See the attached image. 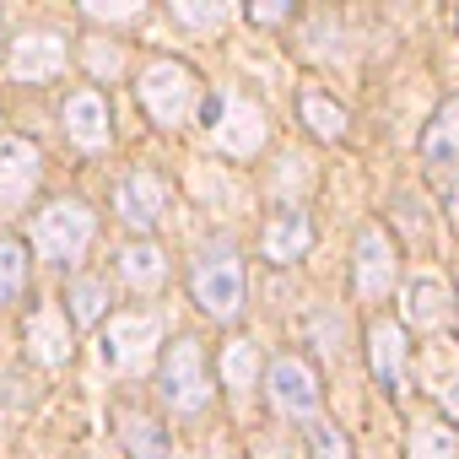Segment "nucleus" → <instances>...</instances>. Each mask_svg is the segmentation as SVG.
Listing matches in <instances>:
<instances>
[{"mask_svg": "<svg viewBox=\"0 0 459 459\" xmlns=\"http://www.w3.org/2000/svg\"><path fill=\"white\" fill-rule=\"evenodd\" d=\"M189 298L216 325H233L244 314V260H238L233 244H205L195 255V265H189Z\"/></svg>", "mask_w": 459, "mask_h": 459, "instance_id": "nucleus-1", "label": "nucleus"}, {"mask_svg": "<svg viewBox=\"0 0 459 459\" xmlns=\"http://www.w3.org/2000/svg\"><path fill=\"white\" fill-rule=\"evenodd\" d=\"M28 238H33V249L49 260V265H76L87 249H92V238H98V221H92V205H82V200H49L39 216H33V227H28Z\"/></svg>", "mask_w": 459, "mask_h": 459, "instance_id": "nucleus-2", "label": "nucleus"}, {"mask_svg": "<svg viewBox=\"0 0 459 459\" xmlns=\"http://www.w3.org/2000/svg\"><path fill=\"white\" fill-rule=\"evenodd\" d=\"M195 71L189 65H178V60H152L146 71H141V108L152 114V125H162V130H178L184 119H189V108H195Z\"/></svg>", "mask_w": 459, "mask_h": 459, "instance_id": "nucleus-3", "label": "nucleus"}, {"mask_svg": "<svg viewBox=\"0 0 459 459\" xmlns=\"http://www.w3.org/2000/svg\"><path fill=\"white\" fill-rule=\"evenodd\" d=\"M157 389H162V400H168L178 416L205 411V400H211V373H205V351H200V341L178 335V341L168 346L162 373H157Z\"/></svg>", "mask_w": 459, "mask_h": 459, "instance_id": "nucleus-4", "label": "nucleus"}, {"mask_svg": "<svg viewBox=\"0 0 459 459\" xmlns=\"http://www.w3.org/2000/svg\"><path fill=\"white\" fill-rule=\"evenodd\" d=\"M265 389H271V405L281 416H292V421H314L319 416V373H314V362H303L292 351L276 357L271 373H265Z\"/></svg>", "mask_w": 459, "mask_h": 459, "instance_id": "nucleus-5", "label": "nucleus"}, {"mask_svg": "<svg viewBox=\"0 0 459 459\" xmlns=\"http://www.w3.org/2000/svg\"><path fill=\"white\" fill-rule=\"evenodd\" d=\"M44 173V146L22 135H0V211H22L39 189Z\"/></svg>", "mask_w": 459, "mask_h": 459, "instance_id": "nucleus-6", "label": "nucleus"}, {"mask_svg": "<svg viewBox=\"0 0 459 459\" xmlns=\"http://www.w3.org/2000/svg\"><path fill=\"white\" fill-rule=\"evenodd\" d=\"M114 205H119V221L135 227V233H152L168 211V184L152 173V168H130L119 184H114Z\"/></svg>", "mask_w": 459, "mask_h": 459, "instance_id": "nucleus-7", "label": "nucleus"}, {"mask_svg": "<svg viewBox=\"0 0 459 459\" xmlns=\"http://www.w3.org/2000/svg\"><path fill=\"white\" fill-rule=\"evenodd\" d=\"M351 287H357V298H368V303L389 298V287H394V244H389L384 227H362V238H357V265H351Z\"/></svg>", "mask_w": 459, "mask_h": 459, "instance_id": "nucleus-8", "label": "nucleus"}, {"mask_svg": "<svg viewBox=\"0 0 459 459\" xmlns=\"http://www.w3.org/2000/svg\"><path fill=\"white\" fill-rule=\"evenodd\" d=\"M368 368L384 394H405V325L400 319L368 325Z\"/></svg>", "mask_w": 459, "mask_h": 459, "instance_id": "nucleus-9", "label": "nucleus"}, {"mask_svg": "<svg viewBox=\"0 0 459 459\" xmlns=\"http://www.w3.org/2000/svg\"><path fill=\"white\" fill-rule=\"evenodd\" d=\"M308 249H314V221H308V211H276V216L265 221L260 255H265L271 265H298Z\"/></svg>", "mask_w": 459, "mask_h": 459, "instance_id": "nucleus-10", "label": "nucleus"}, {"mask_svg": "<svg viewBox=\"0 0 459 459\" xmlns=\"http://www.w3.org/2000/svg\"><path fill=\"white\" fill-rule=\"evenodd\" d=\"M65 130H71V141L82 152H103L108 146V103H103V92H92V87L71 92L65 98Z\"/></svg>", "mask_w": 459, "mask_h": 459, "instance_id": "nucleus-11", "label": "nucleus"}, {"mask_svg": "<svg viewBox=\"0 0 459 459\" xmlns=\"http://www.w3.org/2000/svg\"><path fill=\"white\" fill-rule=\"evenodd\" d=\"M421 162L427 168H454L459 162V92L437 103V114L421 130Z\"/></svg>", "mask_w": 459, "mask_h": 459, "instance_id": "nucleus-12", "label": "nucleus"}, {"mask_svg": "<svg viewBox=\"0 0 459 459\" xmlns=\"http://www.w3.org/2000/svg\"><path fill=\"white\" fill-rule=\"evenodd\" d=\"M298 119H303V130H314L319 141H341V135L351 130L346 103H335V98L319 92V87H303V92H298Z\"/></svg>", "mask_w": 459, "mask_h": 459, "instance_id": "nucleus-13", "label": "nucleus"}, {"mask_svg": "<svg viewBox=\"0 0 459 459\" xmlns=\"http://www.w3.org/2000/svg\"><path fill=\"white\" fill-rule=\"evenodd\" d=\"M157 319L152 314H130V319H114V330H108V341H103V357L114 362V368H135L141 362V341H157Z\"/></svg>", "mask_w": 459, "mask_h": 459, "instance_id": "nucleus-14", "label": "nucleus"}, {"mask_svg": "<svg viewBox=\"0 0 459 459\" xmlns=\"http://www.w3.org/2000/svg\"><path fill=\"white\" fill-rule=\"evenodd\" d=\"M28 346H33V357H39L44 368H65L71 335H65V325H60L55 308H33V314H28Z\"/></svg>", "mask_w": 459, "mask_h": 459, "instance_id": "nucleus-15", "label": "nucleus"}, {"mask_svg": "<svg viewBox=\"0 0 459 459\" xmlns=\"http://www.w3.org/2000/svg\"><path fill=\"white\" fill-rule=\"evenodd\" d=\"M65 65V49H60V39L55 33H33V39H22L17 44V55H12V76L17 82H33V76H55Z\"/></svg>", "mask_w": 459, "mask_h": 459, "instance_id": "nucleus-16", "label": "nucleus"}, {"mask_svg": "<svg viewBox=\"0 0 459 459\" xmlns=\"http://www.w3.org/2000/svg\"><path fill=\"white\" fill-rule=\"evenodd\" d=\"M119 276L130 281V292H157L162 287V276H168V265H162V249L157 244H130L125 255H119Z\"/></svg>", "mask_w": 459, "mask_h": 459, "instance_id": "nucleus-17", "label": "nucleus"}, {"mask_svg": "<svg viewBox=\"0 0 459 459\" xmlns=\"http://www.w3.org/2000/svg\"><path fill=\"white\" fill-rule=\"evenodd\" d=\"M233 125H216L211 135L227 146V152H255V146H265V114L255 108V103H244V98H233Z\"/></svg>", "mask_w": 459, "mask_h": 459, "instance_id": "nucleus-18", "label": "nucleus"}, {"mask_svg": "<svg viewBox=\"0 0 459 459\" xmlns=\"http://www.w3.org/2000/svg\"><path fill=\"white\" fill-rule=\"evenodd\" d=\"M119 443H125L135 459H162V454H168L162 427H157L152 416H141V411H119Z\"/></svg>", "mask_w": 459, "mask_h": 459, "instance_id": "nucleus-19", "label": "nucleus"}, {"mask_svg": "<svg viewBox=\"0 0 459 459\" xmlns=\"http://www.w3.org/2000/svg\"><path fill=\"white\" fill-rule=\"evenodd\" d=\"M411 459H459V432L437 416L411 427Z\"/></svg>", "mask_w": 459, "mask_h": 459, "instance_id": "nucleus-20", "label": "nucleus"}, {"mask_svg": "<svg viewBox=\"0 0 459 459\" xmlns=\"http://www.w3.org/2000/svg\"><path fill=\"white\" fill-rule=\"evenodd\" d=\"M405 319H411V325H443V319H448V287L432 281V276H416V281H411Z\"/></svg>", "mask_w": 459, "mask_h": 459, "instance_id": "nucleus-21", "label": "nucleus"}, {"mask_svg": "<svg viewBox=\"0 0 459 459\" xmlns=\"http://www.w3.org/2000/svg\"><path fill=\"white\" fill-rule=\"evenodd\" d=\"M28 287V249L17 238H0V308H12Z\"/></svg>", "mask_w": 459, "mask_h": 459, "instance_id": "nucleus-22", "label": "nucleus"}, {"mask_svg": "<svg viewBox=\"0 0 459 459\" xmlns=\"http://www.w3.org/2000/svg\"><path fill=\"white\" fill-rule=\"evenodd\" d=\"M103 281L98 276H87V281H71V319L82 325V330H92L98 319H103Z\"/></svg>", "mask_w": 459, "mask_h": 459, "instance_id": "nucleus-23", "label": "nucleus"}, {"mask_svg": "<svg viewBox=\"0 0 459 459\" xmlns=\"http://www.w3.org/2000/svg\"><path fill=\"white\" fill-rule=\"evenodd\" d=\"M308 459H351L346 432H335V427H314V454H308Z\"/></svg>", "mask_w": 459, "mask_h": 459, "instance_id": "nucleus-24", "label": "nucleus"}, {"mask_svg": "<svg viewBox=\"0 0 459 459\" xmlns=\"http://www.w3.org/2000/svg\"><path fill=\"white\" fill-rule=\"evenodd\" d=\"M221 373H227V384H233V389H244V384H249V373H255V362H249V341H238L233 351H227Z\"/></svg>", "mask_w": 459, "mask_h": 459, "instance_id": "nucleus-25", "label": "nucleus"}, {"mask_svg": "<svg viewBox=\"0 0 459 459\" xmlns=\"http://www.w3.org/2000/svg\"><path fill=\"white\" fill-rule=\"evenodd\" d=\"M249 17L255 22H281V17H292V6H249Z\"/></svg>", "mask_w": 459, "mask_h": 459, "instance_id": "nucleus-26", "label": "nucleus"}]
</instances>
